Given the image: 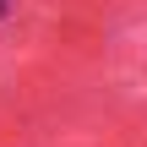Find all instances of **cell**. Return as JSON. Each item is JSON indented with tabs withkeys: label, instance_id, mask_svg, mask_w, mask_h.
I'll use <instances>...</instances> for the list:
<instances>
[{
	"label": "cell",
	"instance_id": "6da1fadb",
	"mask_svg": "<svg viewBox=\"0 0 147 147\" xmlns=\"http://www.w3.org/2000/svg\"><path fill=\"white\" fill-rule=\"evenodd\" d=\"M0 16H5V0H0Z\"/></svg>",
	"mask_w": 147,
	"mask_h": 147
}]
</instances>
